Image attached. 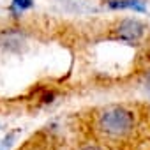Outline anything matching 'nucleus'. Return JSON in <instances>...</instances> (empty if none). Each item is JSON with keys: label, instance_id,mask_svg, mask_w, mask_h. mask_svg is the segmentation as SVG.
Instances as JSON below:
<instances>
[{"label": "nucleus", "instance_id": "7", "mask_svg": "<svg viewBox=\"0 0 150 150\" xmlns=\"http://www.w3.org/2000/svg\"><path fill=\"white\" fill-rule=\"evenodd\" d=\"M80 150H104V148H101L99 145H83Z\"/></svg>", "mask_w": 150, "mask_h": 150}, {"label": "nucleus", "instance_id": "1", "mask_svg": "<svg viewBox=\"0 0 150 150\" xmlns=\"http://www.w3.org/2000/svg\"><path fill=\"white\" fill-rule=\"evenodd\" d=\"M134 124V113L129 108L118 104H110L103 108L96 117L97 131L108 139H124L132 132Z\"/></svg>", "mask_w": 150, "mask_h": 150}, {"label": "nucleus", "instance_id": "5", "mask_svg": "<svg viewBox=\"0 0 150 150\" xmlns=\"http://www.w3.org/2000/svg\"><path fill=\"white\" fill-rule=\"evenodd\" d=\"M106 6L115 11H134V13H146L145 0H108Z\"/></svg>", "mask_w": 150, "mask_h": 150}, {"label": "nucleus", "instance_id": "8", "mask_svg": "<svg viewBox=\"0 0 150 150\" xmlns=\"http://www.w3.org/2000/svg\"><path fill=\"white\" fill-rule=\"evenodd\" d=\"M146 92H148V96H150V78L146 80Z\"/></svg>", "mask_w": 150, "mask_h": 150}, {"label": "nucleus", "instance_id": "2", "mask_svg": "<svg viewBox=\"0 0 150 150\" xmlns=\"http://www.w3.org/2000/svg\"><path fill=\"white\" fill-rule=\"evenodd\" d=\"M145 30L146 27L139 21V20H134V18H125L122 20L117 27H115V35L113 39L117 41H122V42H138L143 35H145Z\"/></svg>", "mask_w": 150, "mask_h": 150}, {"label": "nucleus", "instance_id": "4", "mask_svg": "<svg viewBox=\"0 0 150 150\" xmlns=\"http://www.w3.org/2000/svg\"><path fill=\"white\" fill-rule=\"evenodd\" d=\"M57 2L71 14H85L92 11V0H57Z\"/></svg>", "mask_w": 150, "mask_h": 150}, {"label": "nucleus", "instance_id": "6", "mask_svg": "<svg viewBox=\"0 0 150 150\" xmlns=\"http://www.w3.org/2000/svg\"><path fill=\"white\" fill-rule=\"evenodd\" d=\"M34 7V0H13L11 2V11L16 14H21L23 11H28Z\"/></svg>", "mask_w": 150, "mask_h": 150}, {"label": "nucleus", "instance_id": "3", "mask_svg": "<svg viewBox=\"0 0 150 150\" xmlns=\"http://www.w3.org/2000/svg\"><path fill=\"white\" fill-rule=\"evenodd\" d=\"M27 46V37L18 28H6L0 32V48L11 53H20Z\"/></svg>", "mask_w": 150, "mask_h": 150}]
</instances>
